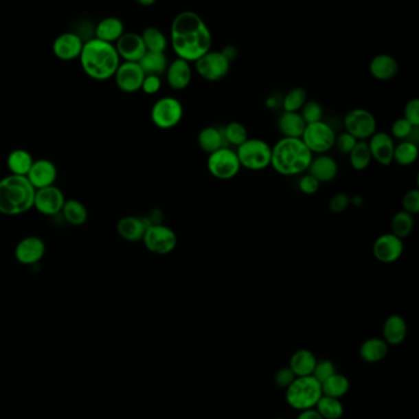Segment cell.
<instances>
[{
  "label": "cell",
  "mask_w": 419,
  "mask_h": 419,
  "mask_svg": "<svg viewBox=\"0 0 419 419\" xmlns=\"http://www.w3.org/2000/svg\"><path fill=\"white\" fill-rule=\"evenodd\" d=\"M321 396V384L314 376L297 378L286 389V402L289 406L299 411H306L315 407Z\"/></svg>",
  "instance_id": "cell-5"
},
{
  "label": "cell",
  "mask_w": 419,
  "mask_h": 419,
  "mask_svg": "<svg viewBox=\"0 0 419 419\" xmlns=\"http://www.w3.org/2000/svg\"><path fill=\"white\" fill-rule=\"evenodd\" d=\"M398 62L390 54H378L369 65L370 74L378 82H389L394 79L398 74Z\"/></svg>",
  "instance_id": "cell-23"
},
{
  "label": "cell",
  "mask_w": 419,
  "mask_h": 419,
  "mask_svg": "<svg viewBox=\"0 0 419 419\" xmlns=\"http://www.w3.org/2000/svg\"><path fill=\"white\" fill-rule=\"evenodd\" d=\"M57 175H58L57 168L51 160L40 159L34 161L26 177L37 191L46 187L54 186Z\"/></svg>",
  "instance_id": "cell-18"
},
{
  "label": "cell",
  "mask_w": 419,
  "mask_h": 419,
  "mask_svg": "<svg viewBox=\"0 0 419 419\" xmlns=\"http://www.w3.org/2000/svg\"><path fill=\"white\" fill-rule=\"evenodd\" d=\"M165 74L170 88L174 89L176 91L185 90L192 82L191 63L183 59L176 58L174 62H171Z\"/></svg>",
  "instance_id": "cell-22"
},
{
  "label": "cell",
  "mask_w": 419,
  "mask_h": 419,
  "mask_svg": "<svg viewBox=\"0 0 419 419\" xmlns=\"http://www.w3.org/2000/svg\"><path fill=\"white\" fill-rule=\"evenodd\" d=\"M314 155L302 139L282 138L272 146L271 166L283 176H297L309 170Z\"/></svg>",
  "instance_id": "cell-3"
},
{
  "label": "cell",
  "mask_w": 419,
  "mask_h": 419,
  "mask_svg": "<svg viewBox=\"0 0 419 419\" xmlns=\"http://www.w3.org/2000/svg\"><path fill=\"white\" fill-rule=\"evenodd\" d=\"M150 223L146 216H124L117 223V233L126 241L138 242L144 238Z\"/></svg>",
  "instance_id": "cell-21"
},
{
  "label": "cell",
  "mask_w": 419,
  "mask_h": 419,
  "mask_svg": "<svg viewBox=\"0 0 419 419\" xmlns=\"http://www.w3.org/2000/svg\"><path fill=\"white\" fill-rule=\"evenodd\" d=\"M220 52L224 54V57H225L230 63H233L234 60L238 58V56H239L238 48L235 46H231V45H230V46L224 47Z\"/></svg>",
  "instance_id": "cell-52"
},
{
  "label": "cell",
  "mask_w": 419,
  "mask_h": 419,
  "mask_svg": "<svg viewBox=\"0 0 419 419\" xmlns=\"http://www.w3.org/2000/svg\"><path fill=\"white\" fill-rule=\"evenodd\" d=\"M350 204L354 207H361L364 204V199L361 194H355L353 197H350Z\"/></svg>",
  "instance_id": "cell-54"
},
{
  "label": "cell",
  "mask_w": 419,
  "mask_h": 419,
  "mask_svg": "<svg viewBox=\"0 0 419 419\" xmlns=\"http://www.w3.org/2000/svg\"><path fill=\"white\" fill-rule=\"evenodd\" d=\"M231 63L227 60L220 51L205 53L203 57L194 62V68L199 76L207 82H220L230 71Z\"/></svg>",
  "instance_id": "cell-12"
},
{
  "label": "cell",
  "mask_w": 419,
  "mask_h": 419,
  "mask_svg": "<svg viewBox=\"0 0 419 419\" xmlns=\"http://www.w3.org/2000/svg\"><path fill=\"white\" fill-rule=\"evenodd\" d=\"M407 333L406 322L398 315H392L384 324V337L386 343L400 344L403 342Z\"/></svg>",
  "instance_id": "cell-30"
},
{
  "label": "cell",
  "mask_w": 419,
  "mask_h": 419,
  "mask_svg": "<svg viewBox=\"0 0 419 419\" xmlns=\"http://www.w3.org/2000/svg\"><path fill=\"white\" fill-rule=\"evenodd\" d=\"M373 253L378 262H396L403 253V241L394 234H383L374 242Z\"/></svg>",
  "instance_id": "cell-15"
},
{
  "label": "cell",
  "mask_w": 419,
  "mask_h": 419,
  "mask_svg": "<svg viewBox=\"0 0 419 419\" xmlns=\"http://www.w3.org/2000/svg\"><path fill=\"white\" fill-rule=\"evenodd\" d=\"M185 115L183 105L174 96H165L157 100L150 111L154 126L160 129L175 128Z\"/></svg>",
  "instance_id": "cell-8"
},
{
  "label": "cell",
  "mask_w": 419,
  "mask_h": 419,
  "mask_svg": "<svg viewBox=\"0 0 419 419\" xmlns=\"http://www.w3.org/2000/svg\"><path fill=\"white\" fill-rule=\"evenodd\" d=\"M297 419H324L321 417L316 409H306L302 411V414L297 416Z\"/></svg>",
  "instance_id": "cell-53"
},
{
  "label": "cell",
  "mask_w": 419,
  "mask_h": 419,
  "mask_svg": "<svg viewBox=\"0 0 419 419\" xmlns=\"http://www.w3.org/2000/svg\"><path fill=\"white\" fill-rule=\"evenodd\" d=\"M306 123L299 112H283L278 120V128L284 138L302 139Z\"/></svg>",
  "instance_id": "cell-26"
},
{
  "label": "cell",
  "mask_w": 419,
  "mask_h": 419,
  "mask_svg": "<svg viewBox=\"0 0 419 419\" xmlns=\"http://www.w3.org/2000/svg\"><path fill=\"white\" fill-rule=\"evenodd\" d=\"M207 169L216 180L229 181L239 175L241 165L236 152L225 146L208 155Z\"/></svg>",
  "instance_id": "cell-7"
},
{
  "label": "cell",
  "mask_w": 419,
  "mask_h": 419,
  "mask_svg": "<svg viewBox=\"0 0 419 419\" xmlns=\"http://www.w3.org/2000/svg\"><path fill=\"white\" fill-rule=\"evenodd\" d=\"M372 154L365 140H358L353 150L350 152V165L356 171H364L372 163Z\"/></svg>",
  "instance_id": "cell-36"
},
{
  "label": "cell",
  "mask_w": 419,
  "mask_h": 419,
  "mask_svg": "<svg viewBox=\"0 0 419 419\" xmlns=\"http://www.w3.org/2000/svg\"><path fill=\"white\" fill-rule=\"evenodd\" d=\"M115 82L117 88L126 93H133L139 91L141 84L144 82L146 74L138 63L123 62L118 67L115 74Z\"/></svg>",
  "instance_id": "cell-14"
},
{
  "label": "cell",
  "mask_w": 419,
  "mask_h": 419,
  "mask_svg": "<svg viewBox=\"0 0 419 419\" xmlns=\"http://www.w3.org/2000/svg\"><path fill=\"white\" fill-rule=\"evenodd\" d=\"M358 140L353 138L350 134L344 133L336 135V141H335V146L337 148V150L342 154H348L353 150L355 144H356Z\"/></svg>",
  "instance_id": "cell-48"
},
{
  "label": "cell",
  "mask_w": 419,
  "mask_h": 419,
  "mask_svg": "<svg viewBox=\"0 0 419 419\" xmlns=\"http://www.w3.org/2000/svg\"><path fill=\"white\" fill-rule=\"evenodd\" d=\"M346 133L350 134L356 140L370 139L376 133V120L370 111L365 109H353L344 116Z\"/></svg>",
  "instance_id": "cell-10"
},
{
  "label": "cell",
  "mask_w": 419,
  "mask_h": 419,
  "mask_svg": "<svg viewBox=\"0 0 419 419\" xmlns=\"http://www.w3.org/2000/svg\"><path fill=\"white\" fill-rule=\"evenodd\" d=\"M160 89H161L160 76H146L140 90H143V93L146 95H155L160 91Z\"/></svg>",
  "instance_id": "cell-51"
},
{
  "label": "cell",
  "mask_w": 419,
  "mask_h": 419,
  "mask_svg": "<svg viewBox=\"0 0 419 419\" xmlns=\"http://www.w3.org/2000/svg\"><path fill=\"white\" fill-rule=\"evenodd\" d=\"M414 128H417V127H414L412 124H409L403 117L397 118L396 121L392 123V126H391V137L400 139L401 141L407 140L411 133L414 132Z\"/></svg>",
  "instance_id": "cell-43"
},
{
  "label": "cell",
  "mask_w": 419,
  "mask_h": 419,
  "mask_svg": "<svg viewBox=\"0 0 419 419\" xmlns=\"http://www.w3.org/2000/svg\"><path fill=\"white\" fill-rule=\"evenodd\" d=\"M306 101H308V93L305 91V89L297 87L286 93L282 106L284 112H300L304 105L306 104Z\"/></svg>",
  "instance_id": "cell-40"
},
{
  "label": "cell",
  "mask_w": 419,
  "mask_h": 419,
  "mask_svg": "<svg viewBox=\"0 0 419 419\" xmlns=\"http://www.w3.org/2000/svg\"><path fill=\"white\" fill-rule=\"evenodd\" d=\"M403 118L414 127H419V100L412 99L408 101L403 111Z\"/></svg>",
  "instance_id": "cell-46"
},
{
  "label": "cell",
  "mask_w": 419,
  "mask_h": 419,
  "mask_svg": "<svg viewBox=\"0 0 419 419\" xmlns=\"http://www.w3.org/2000/svg\"><path fill=\"white\" fill-rule=\"evenodd\" d=\"M84 43L82 36L74 32H65L53 42V53L59 60L70 62L80 58Z\"/></svg>",
  "instance_id": "cell-17"
},
{
  "label": "cell",
  "mask_w": 419,
  "mask_h": 419,
  "mask_svg": "<svg viewBox=\"0 0 419 419\" xmlns=\"http://www.w3.org/2000/svg\"><path fill=\"white\" fill-rule=\"evenodd\" d=\"M140 36L144 42L146 52L165 53L169 45L168 37L163 31L154 26L146 27Z\"/></svg>",
  "instance_id": "cell-33"
},
{
  "label": "cell",
  "mask_w": 419,
  "mask_h": 419,
  "mask_svg": "<svg viewBox=\"0 0 419 419\" xmlns=\"http://www.w3.org/2000/svg\"><path fill=\"white\" fill-rule=\"evenodd\" d=\"M123 34H124V25L122 20L113 16L102 19L95 29V38L111 45L116 43Z\"/></svg>",
  "instance_id": "cell-25"
},
{
  "label": "cell",
  "mask_w": 419,
  "mask_h": 419,
  "mask_svg": "<svg viewBox=\"0 0 419 419\" xmlns=\"http://www.w3.org/2000/svg\"><path fill=\"white\" fill-rule=\"evenodd\" d=\"M46 252V245L37 236L23 238L15 247V258L25 266L40 262Z\"/></svg>",
  "instance_id": "cell-20"
},
{
  "label": "cell",
  "mask_w": 419,
  "mask_h": 419,
  "mask_svg": "<svg viewBox=\"0 0 419 419\" xmlns=\"http://www.w3.org/2000/svg\"><path fill=\"white\" fill-rule=\"evenodd\" d=\"M316 358L315 355L308 350H297L291 356V369L295 374L297 378L303 376H311L316 365Z\"/></svg>",
  "instance_id": "cell-29"
},
{
  "label": "cell",
  "mask_w": 419,
  "mask_h": 419,
  "mask_svg": "<svg viewBox=\"0 0 419 419\" xmlns=\"http://www.w3.org/2000/svg\"><path fill=\"white\" fill-rule=\"evenodd\" d=\"M316 411L324 419H339L343 416V405L338 398L333 397L322 395L316 403Z\"/></svg>",
  "instance_id": "cell-39"
},
{
  "label": "cell",
  "mask_w": 419,
  "mask_h": 419,
  "mask_svg": "<svg viewBox=\"0 0 419 419\" xmlns=\"http://www.w3.org/2000/svg\"><path fill=\"white\" fill-rule=\"evenodd\" d=\"M336 374V367L333 365V363L330 361H322L320 363H316L315 365L313 375L320 384L324 381H326L327 378H331L332 375Z\"/></svg>",
  "instance_id": "cell-45"
},
{
  "label": "cell",
  "mask_w": 419,
  "mask_h": 419,
  "mask_svg": "<svg viewBox=\"0 0 419 419\" xmlns=\"http://www.w3.org/2000/svg\"><path fill=\"white\" fill-rule=\"evenodd\" d=\"M117 53L120 59L129 63H139L140 59L144 57L146 48L139 34L135 32H124L121 38L116 42Z\"/></svg>",
  "instance_id": "cell-16"
},
{
  "label": "cell",
  "mask_w": 419,
  "mask_h": 419,
  "mask_svg": "<svg viewBox=\"0 0 419 419\" xmlns=\"http://www.w3.org/2000/svg\"><path fill=\"white\" fill-rule=\"evenodd\" d=\"M414 227V216L408 214L403 210L397 212L391 219V234H394L398 239L403 240L412 233Z\"/></svg>",
  "instance_id": "cell-37"
},
{
  "label": "cell",
  "mask_w": 419,
  "mask_h": 419,
  "mask_svg": "<svg viewBox=\"0 0 419 419\" xmlns=\"http://www.w3.org/2000/svg\"><path fill=\"white\" fill-rule=\"evenodd\" d=\"M140 68L146 76H163L169 67L165 53L146 52L144 57L140 59Z\"/></svg>",
  "instance_id": "cell-31"
},
{
  "label": "cell",
  "mask_w": 419,
  "mask_h": 419,
  "mask_svg": "<svg viewBox=\"0 0 419 419\" xmlns=\"http://www.w3.org/2000/svg\"><path fill=\"white\" fill-rule=\"evenodd\" d=\"M350 197L347 193H337L335 194L330 202H328V208L332 213H343L344 210L350 207Z\"/></svg>",
  "instance_id": "cell-47"
},
{
  "label": "cell",
  "mask_w": 419,
  "mask_h": 419,
  "mask_svg": "<svg viewBox=\"0 0 419 419\" xmlns=\"http://www.w3.org/2000/svg\"><path fill=\"white\" fill-rule=\"evenodd\" d=\"M34 157L31 152L25 149H15L6 157V166L10 171V175L27 176L30 169L34 163Z\"/></svg>",
  "instance_id": "cell-28"
},
{
  "label": "cell",
  "mask_w": 419,
  "mask_h": 419,
  "mask_svg": "<svg viewBox=\"0 0 419 419\" xmlns=\"http://www.w3.org/2000/svg\"><path fill=\"white\" fill-rule=\"evenodd\" d=\"M350 389V381L348 378L335 374L331 378H327L326 381H324L321 384V390L324 396L333 397V398H339L347 394V391Z\"/></svg>",
  "instance_id": "cell-35"
},
{
  "label": "cell",
  "mask_w": 419,
  "mask_h": 419,
  "mask_svg": "<svg viewBox=\"0 0 419 419\" xmlns=\"http://www.w3.org/2000/svg\"><path fill=\"white\" fill-rule=\"evenodd\" d=\"M223 135L227 146H233L239 148L241 144H244L246 140L249 139L247 129L242 123L230 122L225 128L223 129Z\"/></svg>",
  "instance_id": "cell-41"
},
{
  "label": "cell",
  "mask_w": 419,
  "mask_h": 419,
  "mask_svg": "<svg viewBox=\"0 0 419 419\" xmlns=\"http://www.w3.org/2000/svg\"><path fill=\"white\" fill-rule=\"evenodd\" d=\"M36 190L25 176L9 175L0 180V213L19 216L34 208Z\"/></svg>",
  "instance_id": "cell-4"
},
{
  "label": "cell",
  "mask_w": 419,
  "mask_h": 419,
  "mask_svg": "<svg viewBox=\"0 0 419 419\" xmlns=\"http://www.w3.org/2000/svg\"><path fill=\"white\" fill-rule=\"evenodd\" d=\"M199 146L201 148V150L204 152H207L208 155L216 152V150H219L221 148H225L227 143L224 139V135H223V131H220L216 127L210 126V127H204L199 134Z\"/></svg>",
  "instance_id": "cell-27"
},
{
  "label": "cell",
  "mask_w": 419,
  "mask_h": 419,
  "mask_svg": "<svg viewBox=\"0 0 419 419\" xmlns=\"http://www.w3.org/2000/svg\"><path fill=\"white\" fill-rule=\"evenodd\" d=\"M418 159V146L411 141L403 140L400 144L395 146L394 161L401 166H411Z\"/></svg>",
  "instance_id": "cell-38"
},
{
  "label": "cell",
  "mask_w": 419,
  "mask_h": 419,
  "mask_svg": "<svg viewBox=\"0 0 419 419\" xmlns=\"http://www.w3.org/2000/svg\"><path fill=\"white\" fill-rule=\"evenodd\" d=\"M65 203V194L58 187H46L36 191L34 208L43 216H57L63 210Z\"/></svg>",
  "instance_id": "cell-13"
},
{
  "label": "cell",
  "mask_w": 419,
  "mask_h": 419,
  "mask_svg": "<svg viewBox=\"0 0 419 419\" xmlns=\"http://www.w3.org/2000/svg\"><path fill=\"white\" fill-rule=\"evenodd\" d=\"M299 113H300L304 122L306 123V124L321 122L322 117H324L322 106L319 102H316V101H306V104L304 105L303 109L300 110Z\"/></svg>",
  "instance_id": "cell-42"
},
{
  "label": "cell",
  "mask_w": 419,
  "mask_h": 419,
  "mask_svg": "<svg viewBox=\"0 0 419 419\" xmlns=\"http://www.w3.org/2000/svg\"><path fill=\"white\" fill-rule=\"evenodd\" d=\"M372 159L383 166H389L394 163L395 143L390 134L386 132H376L367 140Z\"/></svg>",
  "instance_id": "cell-19"
},
{
  "label": "cell",
  "mask_w": 419,
  "mask_h": 419,
  "mask_svg": "<svg viewBox=\"0 0 419 419\" xmlns=\"http://www.w3.org/2000/svg\"><path fill=\"white\" fill-rule=\"evenodd\" d=\"M241 168L250 171H262L271 166L272 146L267 141L258 138H249L236 148Z\"/></svg>",
  "instance_id": "cell-6"
},
{
  "label": "cell",
  "mask_w": 419,
  "mask_h": 419,
  "mask_svg": "<svg viewBox=\"0 0 419 419\" xmlns=\"http://www.w3.org/2000/svg\"><path fill=\"white\" fill-rule=\"evenodd\" d=\"M308 171L309 175L313 176L320 183H327L337 177L338 165L333 157L328 155H319L313 159Z\"/></svg>",
  "instance_id": "cell-24"
},
{
  "label": "cell",
  "mask_w": 419,
  "mask_h": 419,
  "mask_svg": "<svg viewBox=\"0 0 419 419\" xmlns=\"http://www.w3.org/2000/svg\"><path fill=\"white\" fill-rule=\"evenodd\" d=\"M302 140L313 155H326L335 146L336 133L328 123L321 121L306 124Z\"/></svg>",
  "instance_id": "cell-9"
},
{
  "label": "cell",
  "mask_w": 419,
  "mask_h": 419,
  "mask_svg": "<svg viewBox=\"0 0 419 419\" xmlns=\"http://www.w3.org/2000/svg\"><path fill=\"white\" fill-rule=\"evenodd\" d=\"M138 4L141 6H152L155 4V0H138Z\"/></svg>",
  "instance_id": "cell-55"
},
{
  "label": "cell",
  "mask_w": 419,
  "mask_h": 419,
  "mask_svg": "<svg viewBox=\"0 0 419 419\" xmlns=\"http://www.w3.org/2000/svg\"><path fill=\"white\" fill-rule=\"evenodd\" d=\"M120 60L115 46L98 38L85 42L80 54V65L85 74L99 82H105L115 76L121 65Z\"/></svg>",
  "instance_id": "cell-2"
},
{
  "label": "cell",
  "mask_w": 419,
  "mask_h": 419,
  "mask_svg": "<svg viewBox=\"0 0 419 419\" xmlns=\"http://www.w3.org/2000/svg\"><path fill=\"white\" fill-rule=\"evenodd\" d=\"M321 183L311 175H305L299 180V190L306 194L313 196L320 190Z\"/></svg>",
  "instance_id": "cell-49"
},
{
  "label": "cell",
  "mask_w": 419,
  "mask_h": 419,
  "mask_svg": "<svg viewBox=\"0 0 419 419\" xmlns=\"http://www.w3.org/2000/svg\"><path fill=\"white\" fill-rule=\"evenodd\" d=\"M387 354V343L380 338H370L361 347V356L367 363L383 361Z\"/></svg>",
  "instance_id": "cell-34"
},
{
  "label": "cell",
  "mask_w": 419,
  "mask_h": 419,
  "mask_svg": "<svg viewBox=\"0 0 419 419\" xmlns=\"http://www.w3.org/2000/svg\"><path fill=\"white\" fill-rule=\"evenodd\" d=\"M402 208L411 216H416L419 213V191L418 190H411L405 193L402 199Z\"/></svg>",
  "instance_id": "cell-44"
},
{
  "label": "cell",
  "mask_w": 419,
  "mask_h": 419,
  "mask_svg": "<svg viewBox=\"0 0 419 419\" xmlns=\"http://www.w3.org/2000/svg\"><path fill=\"white\" fill-rule=\"evenodd\" d=\"M295 378H297V376H295V374L291 372V367H282L278 370V373L275 374L274 381H275L277 386H280L282 389H284V387L288 389Z\"/></svg>",
  "instance_id": "cell-50"
},
{
  "label": "cell",
  "mask_w": 419,
  "mask_h": 419,
  "mask_svg": "<svg viewBox=\"0 0 419 419\" xmlns=\"http://www.w3.org/2000/svg\"><path fill=\"white\" fill-rule=\"evenodd\" d=\"M170 42L177 58L194 63L212 49L213 36L199 14L187 10L172 20Z\"/></svg>",
  "instance_id": "cell-1"
},
{
  "label": "cell",
  "mask_w": 419,
  "mask_h": 419,
  "mask_svg": "<svg viewBox=\"0 0 419 419\" xmlns=\"http://www.w3.org/2000/svg\"><path fill=\"white\" fill-rule=\"evenodd\" d=\"M275 419H284V418H275Z\"/></svg>",
  "instance_id": "cell-56"
},
{
  "label": "cell",
  "mask_w": 419,
  "mask_h": 419,
  "mask_svg": "<svg viewBox=\"0 0 419 419\" xmlns=\"http://www.w3.org/2000/svg\"><path fill=\"white\" fill-rule=\"evenodd\" d=\"M141 241L155 255H169L177 246L175 231L163 224H152L148 227Z\"/></svg>",
  "instance_id": "cell-11"
},
{
  "label": "cell",
  "mask_w": 419,
  "mask_h": 419,
  "mask_svg": "<svg viewBox=\"0 0 419 419\" xmlns=\"http://www.w3.org/2000/svg\"><path fill=\"white\" fill-rule=\"evenodd\" d=\"M62 214L67 223H69L70 225H73V227H82L87 223L89 216L87 207L76 199L65 201Z\"/></svg>",
  "instance_id": "cell-32"
}]
</instances>
